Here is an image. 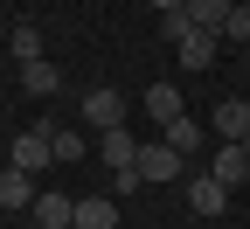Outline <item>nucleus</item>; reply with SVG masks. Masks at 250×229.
Returning <instances> with one entry per match:
<instances>
[{"label":"nucleus","mask_w":250,"mask_h":229,"mask_svg":"<svg viewBox=\"0 0 250 229\" xmlns=\"http://www.w3.org/2000/svg\"><path fill=\"white\" fill-rule=\"evenodd\" d=\"M49 160H56V132H49V125H28V132H14L7 167H21V174H42Z\"/></svg>","instance_id":"f257e3e1"},{"label":"nucleus","mask_w":250,"mask_h":229,"mask_svg":"<svg viewBox=\"0 0 250 229\" xmlns=\"http://www.w3.org/2000/svg\"><path fill=\"white\" fill-rule=\"evenodd\" d=\"M181 174H188V160H181L167 139H146V146H139V181L160 187V181H181Z\"/></svg>","instance_id":"f03ea898"},{"label":"nucleus","mask_w":250,"mask_h":229,"mask_svg":"<svg viewBox=\"0 0 250 229\" xmlns=\"http://www.w3.org/2000/svg\"><path fill=\"white\" fill-rule=\"evenodd\" d=\"M98 153H104V174H139V139L125 132V125L98 132Z\"/></svg>","instance_id":"7ed1b4c3"},{"label":"nucleus","mask_w":250,"mask_h":229,"mask_svg":"<svg viewBox=\"0 0 250 229\" xmlns=\"http://www.w3.org/2000/svg\"><path fill=\"white\" fill-rule=\"evenodd\" d=\"M208 125H215L223 146H243V139H250V104H243V97H223V104L208 111Z\"/></svg>","instance_id":"20e7f679"},{"label":"nucleus","mask_w":250,"mask_h":229,"mask_svg":"<svg viewBox=\"0 0 250 229\" xmlns=\"http://www.w3.org/2000/svg\"><path fill=\"white\" fill-rule=\"evenodd\" d=\"M83 118L98 125V132H111V125H125V97H118L111 83H98V90H83Z\"/></svg>","instance_id":"39448f33"},{"label":"nucleus","mask_w":250,"mask_h":229,"mask_svg":"<svg viewBox=\"0 0 250 229\" xmlns=\"http://www.w3.org/2000/svg\"><path fill=\"white\" fill-rule=\"evenodd\" d=\"M35 229H77V202L56 194V187H42L35 194Z\"/></svg>","instance_id":"423d86ee"},{"label":"nucleus","mask_w":250,"mask_h":229,"mask_svg":"<svg viewBox=\"0 0 250 229\" xmlns=\"http://www.w3.org/2000/svg\"><path fill=\"white\" fill-rule=\"evenodd\" d=\"M188 202H195V215H223L229 208V187L215 174H195V181H188Z\"/></svg>","instance_id":"0eeeda50"},{"label":"nucleus","mask_w":250,"mask_h":229,"mask_svg":"<svg viewBox=\"0 0 250 229\" xmlns=\"http://www.w3.org/2000/svg\"><path fill=\"white\" fill-rule=\"evenodd\" d=\"M146 118H153V125H174V118H181V83H167V77L146 83Z\"/></svg>","instance_id":"6e6552de"},{"label":"nucleus","mask_w":250,"mask_h":229,"mask_svg":"<svg viewBox=\"0 0 250 229\" xmlns=\"http://www.w3.org/2000/svg\"><path fill=\"white\" fill-rule=\"evenodd\" d=\"M77 229H118V194H83L77 202Z\"/></svg>","instance_id":"1a4fd4ad"},{"label":"nucleus","mask_w":250,"mask_h":229,"mask_svg":"<svg viewBox=\"0 0 250 229\" xmlns=\"http://www.w3.org/2000/svg\"><path fill=\"white\" fill-rule=\"evenodd\" d=\"M229 14H236V0H188V21H195L202 35H223Z\"/></svg>","instance_id":"9d476101"},{"label":"nucleus","mask_w":250,"mask_h":229,"mask_svg":"<svg viewBox=\"0 0 250 229\" xmlns=\"http://www.w3.org/2000/svg\"><path fill=\"white\" fill-rule=\"evenodd\" d=\"M215 49H223V35H202V28H195L174 56H181V70H215Z\"/></svg>","instance_id":"9b49d317"},{"label":"nucleus","mask_w":250,"mask_h":229,"mask_svg":"<svg viewBox=\"0 0 250 229\" xmlns=\"http://www.w3.org/2000/svg\"><path fill=\"white\" fill-rule=\"evenodd\" d=\"M208 174H215V181H223V187L236 194V187L250 181V153H243V146H223V153H215V167H208Z\"/></svg>","instance_id":"f8f14e48"},{"label":"nucleus","mask_w":250,"mask_h":229,"mask_svg":"<svg viewBox=\"0 0 250 229\" xmlns=\"http://www.w3.org/2000/svg\"><path fill=\"white\" fill-rule=\"evenodd\" d=\"M160 139H167L181 160H188V153H202V118H188V111H181L174 125H160Z\"/></svg>","instance_id":"ddd939ff"},{"label":"nucleus","mask_w":250,"mask_h":229,"mask_svg":"<svg viewBox=\"0 0 250 229\" xmlns=\"http://www.w3.org/2000/svg\"><path fill=\"white\" fill-rule=\"evenodd\" d=\"M0 208H35V181H28L21 167L0 174Z\"/></svg>","instance_id":"4468645a"},{"label":"nucleus","mask_w":250,"mask_h":229,"mask_svg":"<svg viewBox=\"0 0 250 229\" xmlns=\"http://www.w3.org/2000/svg\"><path fill=\"white\" fill-rule=\"evenodd\" d=\"M7 49H14V62H42V28H35V21H14Z\"/></svg>","instance_id":"2eb2a0df"},{"label":"nucleus","mask_w":250,"mask_h":229,"mask_svg":"<svg viewBox=\"0 0 250 229\" xmlns=\"http://www.w3.org/2000/svg\"><path fill=\"white\" fill-rule=\"evenodd\" d=\"M21 83L35 90V97H56V83H62V77H56V62H21Z\"/></svg>","instance_id":"dca6fc26"},{"label":"nucleus","mask_w":250,"mask_h":229,"mask_svg":"<svg viewBox=\"0 0 250 229\" xmlns=\"http://www.w3.org/2000/svg\"><path fill=\"white\" fill-rule=\"evenodd\" d=\"M160 35H167L174 49H181L188 35H195V21H188V7H174V14H160Z\"/></svg>","instance_id":"f3484780"},{"label":"nucleus","mask_w":250,"mask_h":229,"mask_svg":"<svg viewBox=\"0 0 250 229\" xmlns=\"http://www.w3.org/2000/svg\"><path fill=\"white\" fill-rule=\"evenodd\" d=\"M56 160H83V132H56Z\"/></svg>","instance_id":"a211bd4d"},{"label":"nucleus","mask_w":250,"mask_h":229,"mask_svg":"<svg viewBox=\"0 0 250 229\" xmlns=\"http://www.w3.org/2000/svg\"><path fill=\"white\" fill-rule=\"evenodd\" d=\"M223 42H250V7H236V14H229V28H223Z\"/></svg>","instance_id":"6ab92c4d"},{"label":"nucleus","mask_w":250,"mask_h":229,"mask_svg":"<svg viewBox=\"0 0 250 229\" xmlns=\"http://www.w3.org/2000/svg\"><path fill=\"white\" fill-rule=\"evenodd\" d=\"M153 7H160V14H174V7H188V0H153Z\"/></svg>","instance_id":"aec40b11"},{"label":"nucleus","mask_w":250,"mask_h":229,"mask_svg":"<svg viewBox=\"0 0 250 229\" xmlns=\"http://www.w3.org/2000/svg\"><path fill=\"white\" fill-rule=\"evenodd\" d=\"M236 7H250V0H236Z\"/></svg>","instance_id":"412c9836"},{"label":"nucleus","mask_w":250,"mask_h":229,"mask_svg":"<svg viewBox=\"0 0 250 229\" xmlns=\"http://www.w3.org/2000/svg\"><path fill=\"white\" fill-rule=\"evenodd\" d=\"M243 153H250V139H243Z\"/></svg>","instance_id":"4be33fe9"}]
</instances>
